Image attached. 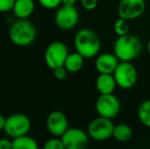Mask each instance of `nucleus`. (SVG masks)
<instances>
[{
  "label": "nucleus",
  "instance_id": "obj_9",
  "mask_svg": "<svg viewBox=\"0 0 150 149\" xmlns=\"http://www.w3.org/2000/svg\"><path fill=\"white\" fill-rule=\"evenodd\" d=\"M80 14L75 6L62 5L56 10L54 20L58 29L69 31L74 29L79 23Z\"/></svg>",
  "mask_w": 150,
  "mask_h": 149
},
{
  "label": "nucleus",
  "instance_id": "obj_15",
  "mask_svg": "<svg viewBox=\"0 0 150 149\" xmlns=\"http://www.w3.org/2000/svg\"><path fill=\"white\" fill-rule=\"evenodd\" d=\"M35 10L34 0H16L12 12L18 18H28Z\"/></svg>",
  "mask_w": 150,
  "mask_h": 149
},
{
  "label": "nucleus",
  "instance_id": "obj_22",
  "mask_svg": "<svg viewBox=\"0 0 150 149\" xmlns=\"http://www.w3.org/2000/svg\"><path fill=\"white\" fill-rule=\"evenodd\" d=\"M16 0H0V12H8L12 10Z\"/></svg>",
  "mask_w": 150,
  "mask_h": 149
},
{
  "label": "nucleus",
  "instance_id": "obj_14",
  "mask_svg": "<svg viewBox=\"0 0 150 149\" xmlns=\"http://www.w3.org/2000/svg\"><path fill=\"white\" fill-rule=\"evenodd\" d=\"M117 86L113 74H99L96 79V89L99 94L113 93Z\"/></svg>",
  "mask_w": 150,
  "mask_h": 149
},
{
  "label": "nucleus",
  "instance_id": "obj_1",
  "mask_svg": "<svg viewBox=\"0 0 150 149\" xmlns=\"http://www.w3.org/2000/svg\"><path fill=\"white\" fill-rule=\"evenodd\" d=\"M142 51V42L135 35L117 36L113 43V53L120 61H132Z\"/></svg>",
  "mask_w": 150,
  "mask_h": 149
},
{
  "label": "nucleus",
  "instance_id": "obj_23",
  "mask_svg": "<svg viewBox=\"0 0 150 149\" xmlns=\"http://www.w3.org/2000/svg\"><path fill=\"white\" fill-rule=\"evenodd\" d=\"M39 2L43 7L48 9H53L61 4V0H39Z\"/></svg>",
  "mask_w": 150,
  "mask_h": 149
},
{
  "label": "nucleus",
  "instance_id": "obj_19",
  "mask_svg": "<svg viewBox=\"0 0 150 149\" xmlns=\"http://www.w3.org/2000/svg\"><path fill=\"white\" fill-rule=\"evenodd\" d=\"M138 119L145 127L150 128V99L144 100L137 110Z\"/></svg>",
  "mask_w": 150,
  "mask_h": 149
},
{
  "label": "nucleus",
  "instance_id": "obj_5",
  "mask_svg": "<svg viewBox=\"0 0 150 149\" xmlns=\"http://www.w3.org/2000/svg\"><path fill=\"white\" fill-rule=\"evenodd\" d=\"M115 125L111 121V119L100 117L94 119L88 125L87 133L90 138L96 141H105L112 137Z\"/></svg>",
  "mask_w": 150,
  "mask_h": 149
},
{
  "label": "nucleus",
  "instance_id": "obj_8",
  "mask_svg": "<svg viewBox=\"0 0 150 149\" xmlns=\"http://www.w3.org/2000/svg\"><path fill=\"white\" fill-rule=\"evenodd\" d=\"M95 108L98 115L107 119H113L120 110V102L117 96L110 94H100L95 102Z\"/></svg>",
  "mask_w": 150,
  "mask_h": 149
},
{
  "label": "nucleus",
  "instance_id": "obj_12",
  "mask_svg": "<svg viewBox=\"0 0 150 149\" xmlns=\"http://www.w3.org/2000/svg\"><path fill=\"white\" fill-rule=\"evenodd\" d=\"M46 127L49 133L55 137H61L69 129V121L63 112L54 110L50 112L46 119Z\"/></svg>",
  "mask_w": 150,
  "mask_h": 149
},
{
  "label": "nucleus",
  "instance_id": "obj_13",
  "mask_svg": "<svg viewBox=\"0 0 150 149\" xmlns=\"http://www.w3.org/2000/svg\"><path fill=\"white\" fill-rule=\"evenodd\" d=\"M120 59L115 53H102L97 56L95 68L99 74H113Z\"/></svg>",
  "mask_w": 150,
  "mask_h": 149
},
{
  "label": "nucleus",
  "instance_id": "obj_18",
  "mask_svg": "<svg viewBox=\"0 0 150 149\" xmlns=\"http://www.w3.org/2000/svg\"><path fill=\"white\" fill-rule=\"evenodd\" d=\"M12 146L13 149H37L38 144L35 139H33L30 136L23 135L20 137L13 138L12 140Z\"/></svg>",
  "mask_w": 150,
  "mask_h": 149
},
{
  "label": "nucleus",
  "instance_id": "obj_24",
  "mask_svg": "<svg viewBox=\"0 0 150 149\" xmlns=\"http://www.w3.org/2000/svg\"><path fill=\"white\" fill-rule=\"evenodd\" d=\"M53 71V75H54V78H55L56 80H59V81H62V80H64L65 78H67V70L64 68V66H59V68H54Z\"/></svg>",
  "mask_w": 150,
  "mask_h": 149
},
{
  "label": "nucleus",
  "instance_id": "obj_27",
  "mask_svg": "<svg viewBox=\"0 0 150 149\" xmlns=\"http://www.w3.org/2000/svg\"><path fill=\"white\" fill-rule=\"evenodd\" d=\"M77 0H61L62 5H69V6H75Z\"/></svg>",
  "mask_w": 150,
  "mask_h": 149
},
{
  "label": "nucleus",
  "instance_id": "obj_20",
  "mask_svg": "<svg viewBox=\"0 0 150 149\" xmlns=\"http://www.w3.org/2000/svg\"><path fill=\"white\" fill-rule=\"evenodd\" d=\"M113 31L117 36H122V35L129 34L130 31V27H129L128 20H124V18H120L115 22L113 25Z\"/></svg>",
  "mask_w": 150,
  "mask_h": 149
},
{
  "label": "nucleus",
  "instance_id": "obj_16",
  "mask_svg": "<svg viewBox=\"0 0 150 149\" xmlns=\"http://www.w3.org/2000/svg\"><path fill=\"white\" fill-rule=\"evenodd\" d=\"M84 58L85 57L78 51L74 53H69L64 62V68L69 73H78L83 68Z\"/></svg>",
  "mask_w": 150,
  "mask_h": 149
},
{
  "label": "nucleus",
  "instance_id": "obj_3",
  "mask_svg": "<svg viewBox=\"0 0 150 149\" xmlns=\"http://www.w3.org/2000/svg\"><path fill=\"white\" fill-rule=\"evenodd\" d=\"M76 50L85 58H91L99 53L101 41L98 35L90 29H82L75 36Z\"/></svg>",
  "mask_w": 150,
  "mask_h": 149
},
{
  "label": "nucleus",
  "instance_id": "obj_17",
  "mask_svg": "<svg viewBox=\"0 0 150 149\" xmlns=\"http://www.w3.org/2000/svg\"><path fill=\"white\" fill-rule=\"evenodd\" d=\"M112 137L119 142H128L133 137V130L127 124H119L115 126Z\"/></svg>",
  "mask_w": 150,
  "mask_h": 149
},
{
  "label": "nucleus",
  "instance_id": "obj_7",
  "mask_svg": "<svg viewBox=\"0 0 150 149\" xmlns=\"http://www.w3.org/2000/svg\"><path fill=\"white\" fill-rule=\"evenodd\" d=\"M31 130V121L26 114L13 113L6 117L4 131L9 137L16 138L27 135Z\"/></svg>",
  "mask_w": 150,
  "mask_h": 149
},
{
  "label": "nucleus",
  "instance_id": "obj_2",
  "mask_svg": "<svg viewBox=\"0 0 150 149\" xmlns=\"http://www.w3.org/2000/svg\"><path fill=\"white\" fill-rule=\"evenodd\" d=\"M37 31L35 25L27 18H18L9 29V39L14 45L26 47L35 41Z\"/></svg>",
  "mask_w": 150,
  "mask_h": 149
},
{
  "label": "nucleus",
  "instance_id": "obj_21",
  "mask_svg": "<svg viewBox=\"0 0 150 149\" xmlns=\"http://www.w3.org/2000/svg\"><path fill=\"white\" fill-rule=\"evenodd\" d=\"M44 149H64L63 142L59 137H55L47 140L44 144Z\"/></svg>",
  "mask_w": 150,
  "mask_h": 149
},
{
  "label": "nucleus",
  "instance_id": "obj_25",
  "mask_svg": "<svg viewBox=\"0 0 150 149\" xmlns=\"http://www.w3.org/2000/svg\"><path fill=\"white\" fill-rule=\"evenodd\" d=\"M81 4L86 10H94L97 7L98 0H81Z\"/></svg>",
  "mask_w": 150,
  "mask_h": 149
},
{
  "label": "nucleus",
  "instance_id": "obj_4",
  "mask_svg": "<svg viewBox=\"0 0 150 149\" xmlns=\"http://www.w3.org/2000/svg\"><path fill=\"white\" fill-rule=\"evenodd\" d=\"M117 85L122 89H131L136 85L138 73L131 61H120L113 72Z\"/></svg>",
  "mask_w": 150,
  "mask_h": 149
},
{
  "label": "nucleus",
  "instance_id": "obj_28",
  "mask_svg": "<svg viewBox=\"0 0 150 149\" xmlns=\"http://www.w3.org/2000/svg\"><path fill=\"white\" fill-rule=\"evenodd\" d=\"M6 117L3 114L0 113V130H4V126H5Z\"/></svg>",
  "mask_w": 150,
  "mask_h": 149
},
{
  "label": "nucleus",
  "instance_id": "obj_29",
  "mask_svg": "<svg viewBox=\"0 0 150 149\" xmlns=\"http://www.w3.org/2000/svg\"><path fill=\"white\" fill-rule=\"evenodd\" d=\"M147 50H148V53L150 54V40L148 41V44H147Z\"/></svg>",
  "mask_w": 150,
  "mask_h": 149
},
{
  "label": "nucleus",
  "instance_id": "obj_26",
  "mask_svg": "<svg viewBox=\"0 0 150 149\" xmlns=\"http://www.w3.org/2000/svg\"><path fill=\"white\" fill-rule=\"evenodd\" d=\"M0 149H13L12 141L5 139V138H1L0 139Z\"/></svg>",
  "mask_w": 150,
  "mask_h": 149
},
{
  "label": "nucleus",
  "instance_id": "obj_11",
  "mask_svg": "<svg viewBox=\"0 0 150 149\" xmlns=\"http://www.w3.org/2000/svg\"><path fill=\"white\" fill-rule=\"evenodd\" d=\"M60 138L67 149H83L89 142L88 133L79 128L67 129Z\"/></svg>",
  "mask_w": 150,
  "mask_h": 149
},
{
  "label": "nucleus",
  "instance_id": "obj_6",
  "mask_svg": "<svg viewBox=\"0 0 150 149\" xmlns=\"http://www.w3.org/2000/svg\"><path fill=\"white\" fill-rule=\"evenodd\" d=\"M69 55L67 46L61 41H53L47 46L44 54L45 62L51 70L64 66L65 59Z\"/></svg>",
  "mask_w": 150,
  "mask_h": 149
},
{
  "label": "nucleus",
  "instance_id": "obj_10",
  "mask_svg": "<svg viewBox=\"0 0 150 149\" xmlns=\"http://www.w3.org/2000/svg\"><path fill=\"white\" fill-rule=\"evenodd\" d=\"M146 9L144 0H120L117 6L119 16L124 20H131L140 18Z\"/></svg>",
  "mask_w": 150,
  "mask_h": 149
}]
</instances>
